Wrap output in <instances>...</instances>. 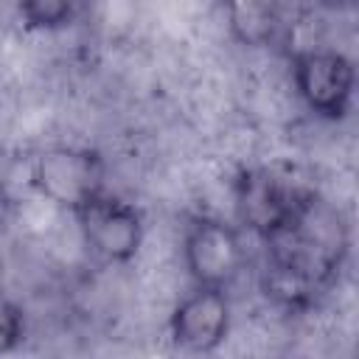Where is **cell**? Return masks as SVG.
Wrapping results in <instances>:
<instances>
[{
	"mask_svg": "<svg viewBox=\"0 0 359 359\" xmlns=\"http://www.w3.org/2000/svg\"><path fill=\"white\" fill-rule=\"evenodd\" d=\"M306 194L309 191L292 188L286 180H280L266 168H247L238 174L233 185L236 216L247 230L264 238L294 216Z\"/></svg>",
	"mask_w": 359,
	"mask_h": 359,
	"instance_id": "obj_5",
	"label": "cell"
},
{
	"mask_svg": "<svg viewBox=\"0 0 359 359\" xmlns=\"http://www.w3.org/2000/svg\"><path fill=\"white\" fill-rule=\"evenodd\" d=\"M289 62L294 90L314 115L328 121H339L348 115L356 90V67L342 50L300 48Z\"/></svg>",
	"mask_w": 359,
	"mask_h": 359,
	"instance_id": "obj_2",
	"label": "cell"
},
{
	"mask_svg": "<svg viewBox=\"0 0 359 359\" xmlns=\"http://www.w3.org/2000/svg\"><path fill=\"white\" fill-rule=\"evenodd\" d=\"M261 289H264L266 297H272L283 309H303L314 300L320 283H314L309 275L297 272L289 264L266 258V269L261 275Z\"/></svg>",
	"mask_w": 359,
	"mask_h": 359,
	"instance_id": "obj_8",
	"label": "cell"
},
{
	"mask_svg": "<svg viewBox=\"0 0 359 359\" xmlns=\"http://www.w3.org/2000/svg\"><path fill=\"white\" fill-rule=\"evenodd\" d=\"M31 185L56 208L76 213L104 194V157L87 146H48L31 160Z\"/></svg>",
	"mask_w": 359,
	"mask_h": 359,
	"instance_id": "obj_1",
	"label": "cell"
},
{
	"mask_svg": "<svg viewBox=\"0 0 359 359\" xmlns=\"http://www.w3.org/2000/svg\"><path fill=\"white\" fill-rule=\"evenodd\" d=\"M230 36L244 48H264L280 25V0H222Z\"/></svg>",
	"mask_w": 359,
	"mask_h": 359,
	"instance_id": "obj_7",
	"label": "cell"
},
{
	"mask_svg": "<svg viewBox=\"0 0 359 359\" xmlns=\"http://www.w3.org/2000/svg\"><path fill=\"white\" fill-rule=\"evenodd\" d=\"M22 331H25V320H22V309L6 297L0 292V353H8L20 345L22 339Z\"/></svg>",
	"mask_w": 359,
	"mask_h": 359,
	"instance_id": "obj_10",
	"label": "cell"
},
{
	"mask_svg": "<svg viewBox=\"0 0 359 359\" xmlns=\"http://www.w3.org/2000/svg\"><path fill=\"white\" fill-rule=\"evenodd\" d=\"M182 261L194 286L227 289L247 261L238 227L213 216L191 219L182 236Z\"/></svg>",
	"mask_w": 359,
	"mask_h": 359,
	"instance_id": "obj_3",
	"label": "cell"
},
{
	"mask_svg": "<svg viewBox=\"0 0 359 359\" xmlns=\"http://www.w3.org/2000/svg\"><path fill=\"white\" fill-rule=\"evenodd\" d=\"M325 3H337V0H325Z\"/></svg>",
	"mask_w": 359,
	"mask_h": 359,
	"instance_id": "obj_11",
	"label": "cell"
},
{
	"mask_svg": "<svg viewBox=\"0 0 359 359\" xmlns=\"http://www.w3.org/2000/svg\"><path fill=\"white\" fill-rule=\"evenodd\" d=\"M79 233L93 255L107 264H129L143 244V213L107 191L81 205L76 213Z\"/></svg>",
	"mask_w": 359,
	"mask_h": 359,
	"instance_id": "obj_4",
	"label": "cell"
},
{
	"mask_svg": "<svg viewBox=\"0 0 359 359\" xmlns=\"http://www.w3.org/2000/svg\"><path fill=\"white\" fill-rule=\"evenodd\" d=\"M171 342L188 353H213L230 334L227 289L196 286L185 294L168 317Z\"/></svg>",
	"mask_w": 359,
	"mask_h": 359,
	"instance_id": "obj_6",
	"label": "cell"
},
{
	"mask_svg": "<svg viewBox=\"0 0 359 359\" xmlns=\"http://www.w3.org/2000/svg\"><path fill=\"white\" fill-rule=\"evenodd\" d=\"M20 17L31 31H59L70 25L87 6V0H17Z\"/></svg>",
	"mask_w": 359,
	"mask_h": 359,
	"instance_id": "obj_9",
	"label": "cell"
}]
</instances>
